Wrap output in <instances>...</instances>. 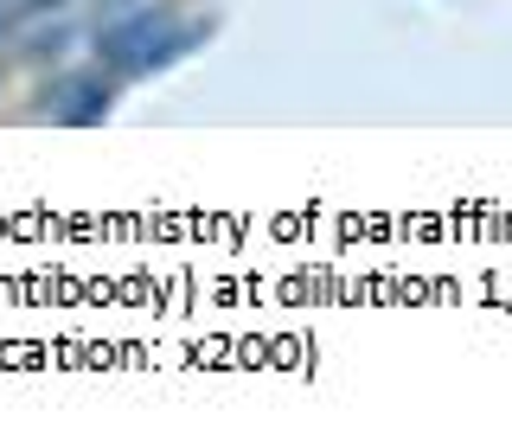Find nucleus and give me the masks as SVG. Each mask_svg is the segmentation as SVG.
Segmentation results:
<instances>
[{
    "label": "nucleus",
    "instance_id": "nucleus-1",
    "mask_svg": "<svg viewBox=\"0 0 512 448\" xmlns=\"http://www.w3.org/2000/svg\"><path fill=\"white\" fill-rule=\"evenodd\" d=\"M199 39H205V26H199V20H180L173 7L148 0V7L122 13V20H96V64H103L116 84H128V77H154V71H167V64H173V58H186Z\"/></svg>",
    "mask_w": 512,
    "mask_h": 448
},
{
    "label": "nucleus",
    "instance_id": "nucleus-2",
    "mask_svg": "<svg viewBox=\"0 0 512 448\" xmlns=\"http://www.w3.org/2000/svg\"><path fill=\"white\" fill-rule=\"evenodd\" d=\"M109 103H116V77L103 64H77V71H58L45 84V103H32V116L58 128H90L109 116Z\"/></svg>",
    "mask_w": 512,
    "mask_h": 448
},
{
    "label": "nucleus",
    "instance_id": "nucleus-3",
    "mask_svg": "<svg viewBox=\"0 0 512 448\" xmlns=\"http://www.w3.org/2000/svg\"><path fill=\"white\" fill-rule=\"evenodd\" d=\"M13 52H20L26 64H64L77 52V20H71V7L64 13H26L20 32H13Z\"/></svg>",
    "mask_w": 512,
    "mask_h": 448
},
{
    "label": "nucleus",
    "instance_id": "nucleus-4",
    "mask_svg": "<svg viewBox=\"0 0 512 448\" xmlns=\"http://www.w3.org/2000/svg\"><path fill=\"white\" fill-rule=\"evenodd\" d=\"M20 20H26V7H20V0H0V45H13Z\"/></svg>",
    "mask_w": 512,
    "mask_h": 448
},
{
    "label": "nucleus",
    "instance_id": "nucleus-5",
    "mask_svg": "<svg viewBox=\"0 0 512 448\" xmlns=\"http://www.w3.org/2000/svg\"><path fill=\"white\" fill-rule=\"evenodd\" d=\"M148 7V0H96V20H122V13Z\"/></svg>",
    "mask_w": 512,
    "mask_h": 448
},
{
    "label": "nucleus",
    "instance_id": "nucleus-6",
    "mask_svg": "<svg viewBox=\"0 0 512 448\" xmlns=\"http://www.w3.org/2000/svg\"><path fill=\"white\" fill-rule=\"evenodd\" d=\"M26 13H64V7H77V0H20Z\"/></svg>",
    "mask_w": 512,
    "mask_h": 448
}]
</instances>
